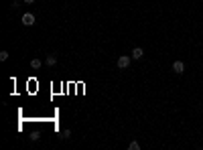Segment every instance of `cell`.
<instances>
[{"label":"cell","instance_id":"5","mask_svg":"<svg viewBox=\"0 0 203 150\" xmlns=\"http://www.w3.org/2000/svg\"><path fill=\"white\" fill-rule=\"evenodd\" d=\"M45 63H47L49 67H53V65L57 63V57H55V55H47V59H45Z\"/></svg>","mask_w":203,"mask_h":150},{"label":"cell","instance_id":"9","mask_svg":"<svg viewBox=\"0 0 203 150\" xmlns=\"http://www.w3.org/2000/svg\"><path fill=\"white\" fill-rule=\"evenodd\" d=\"M8 59V51H0V61H6Z\"/></svg>","mask_w":203,"mask_h":150},{"label":"cell","instance_id":"10","mask_svg":"<svg viewBox=\"0 0 203 150\" xmlns=\"http://www.w3.org/2000/svg\"><path fill=\"white\" fill-rule=\"evenodd\" d=\"M31 140H39V132H33L31 134Z\"/></svg>","mask_w":203,"mask_h":150},{"label":"cell","instance_id":"1","mask_svg":"<svg viewBox=\"0 0 203 150\" xmlns=\"http://www.w3.org/2000/svg\"><path fill=\"white\" fill-rule=\"evenodd\" d=\"M132 63V57H128V55H122L120 59H118V69H128Z\"/></svg>","mask_w":203,"mask_h":150},{"label":"cell","instance_id":"2","mask_svg":"<svg viewBox=\"0 0 203 150\" xmlns=\"http://www.w3.org/2000/svg\"><path fill=\"white\" fill-rule=\"evenodd\" d=\"M23 24H24V26H33V24H35V14H31V12L23 14Z\"/></svg>","mask_w":203,"mask_h":150},{"label":"cell","instance_id":"4","mask_svg":"<svg viewBox=\"0 0 203 150\" xmlns=\"http://www.w3.org/2000/svg\"><path fill=\"white\" fill-rule=\"evenodd\" d=\"M144 57V51H142L140 47H134L132 49V59H142Z\"/></svg>","mask_w":203,"mask_h":150},{"label":"cell","instance_id":"8","mask_svg":"<svg viewBox=\"0 0 203 150\" xmlns=\"http://www.w3.org/2000/svg\"><path fill=\"white\" fill-rule=\"evenodd\" d=\"M128 150H140V144H138V142H130V144H128Z\"/></svg>","mask_w":203,"mask_h":150},{"label":"cell","instance_id":"7","mask_svg":"<svg viewBox=\"0 0 203 150\" xmlns=\"http://www.w3.org/2000/svg\"><path fill=\"white\" fill-rule=\"evenodd\" d=\"M69 138H71V130H63V134H61V140H69Z\"/></svg>","mask_w":203,"mask_h":150},{"label":"cell","instance_id":"11","mask_svg":"<svg viewBox=\"0 0 203 150\" xmlns=\"http://www.w3.org/2000/svg\"><path fill=\"white\" fill-rule=\"evenodd\" d=\"M23 2H27V4H33L35 0H23Z\"/></svg>","mask_w":203,"mask_h":150},{"label":"cell","instance_id":"3","mask_svg":"<svg viewBox=\"0 0 203 150\" xmlns=\"http://www.w3.org/2000/svg\"><path fill=\"white\" fill-rule=\"evenodd\" d=\"M173 71L175 73H183L185 71V63H183V61H175V63H173Z\"/></svg>","mask_w":203,"mask_h":150},{"label":"cell","instance_id":"6","mask_svg":"<svg viewBox=\"0 0 203 150\" xmlns=\"http://www.w3.org/2000/svg\"><path fill=\"white\" fill-rule=\"evenodd\" d=\"M41 65H43L41 59H33V61H31V67H33V69H41Z\"/></svg>","mask_w":203,"mask_h":150}]
</instances>
